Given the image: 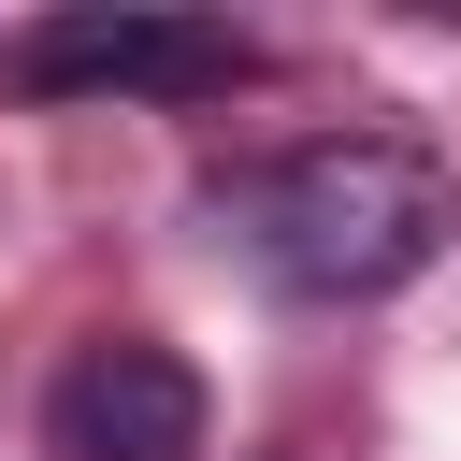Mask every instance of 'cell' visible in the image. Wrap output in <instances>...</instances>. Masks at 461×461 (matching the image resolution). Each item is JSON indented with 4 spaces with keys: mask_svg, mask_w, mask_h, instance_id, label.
I'll use <instances>...</instances> for the list:
<instances>
[{
    "mask_svg": "<svg viewBox=\"0 0 461 461\" xmlns=\"http://www.w3.org/2000/svg\"><path fill=\"white\" fill-rule=\"evenodd\" d=\"M230 230H245V259H259L274 288H303V303H389L403 274L447 259L461 187H447L418 144H389V130H331V144L259 158V173L230 187Z\"/></svg>",
    "mask_w": 461,
    "mask_h": 461,
    "instance_id": "1",
    "label": "cell"
},
{
    "mask_svg": "<svg viewBox=\"0 0 461 461\" xmlns=\"http://www.w3.org/2000/svg\"><path fill=\"white\" fill-rule=\"evenodd\" d=\"M230 72H245V29L158 14V0H72V14H43V29L0 43L14 101H202Z\"/></svg>",
    "mask_w": 461,
    "mask_h": 461,
    "instance_id": "2",
    "label": "cell"
},
{
    "mask_svg": "<svg viewBox=\"0 0 461 461\" xmlns=\"http://www.w3.org/2000/svg\"><path fill=\"white\" fill-rule=\"evenodd\" d=\"M43 461H202V375L144 331H101L43 389Z\"/></svg>",
    "mask_w": 461,
    "mask_h": 461,
    "instance_id": "3",
    "label": "cell"
}]
</instances>
